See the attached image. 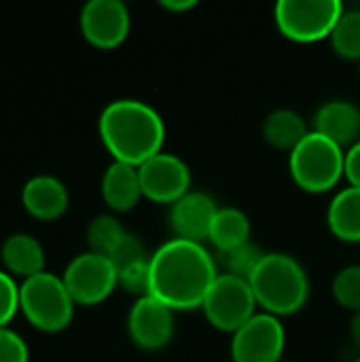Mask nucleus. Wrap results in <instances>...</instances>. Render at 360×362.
<instances>
[{
	"label": "nucleus",
	"instance_id": "f257e3e1",
	"mask_svg": "<svg viewBox=\"0 0 360 362\" xmlns=\"http://www.w3.org/2000/svg\"><path fill=\"white\" fill-rule=\"evenodd\" d=\"M216 276V263L204 244L172 238L151 255L149 295L172 312L197 310Z\"/></svg>",
	"mask_w": 360,
	"mask_h": 362
},
{
	"label": "nucleus",
	"instance_id": "f03ea898",
	"mask_svg": "<svg viewBox=\"0 0 360 362\" xmlns=\"http://www.w3.org/2000/svg\"><path fill=\"white\" fill-rule=\"evenodd\" d=\"M98 132L112 161L134 168L161 153L166 140L161 115L151 104L132 98L115 100L104 106L98 121Z\"/></svg>",
	"mask_w": 360,
	"mask_h": 362
},
{
	"label": "nucleus",
	"instance_id": "7ed1b4c3",
	"mask_svg": "<svg viewBox=\"0 0 360 362\" xmlns=\"http://www.w3.org/2000/svg\"><path fill=\"white\" fill-rule=\"evenodd\" d=\"M257 305L276 318L297 314L310 297L306 267L286 252H265L248 278Z\"/></svg>",
	"mask_w": 360,
	"mask_h": 362
},
{
	"label": "nucleus",
	"instance_id": "20e7f679",
	"mask_svg": "<svg viewBox=\"0 0 360 362\" xmlns=\"http://www.w3.org/2000/svg\"><path fill=\"white\" fill-rule=\"evenodd\" d=\"M289 172L301 191L327 193L346 174V151L312 129L289 153Z\"/></svg>",
	"mask_w": 360,
	"mask_h": 362
},
{
	"label": "nucleus",
	"instance_id": "39448f33",
	"mask_svg": "<svg viewBox=\"0 0 360 362\" xmlns=\"http://www.w3.org/2000/svg\"><path fill=\"white\" fill-rule=\"evenodd\" d=\"M74 305L64 280L51 272L28 278L19 286V312L42 333L64 331L72 322Z\"/></svg>",
	"mask_w": 360,
	"mask_h": 362
},
{
	"label": "nucleus",
	"instance_id": "423d86ee",
	"mask_svg": "<svg viewBox=\"0 0 360 362\" xmlns=\"http://www.w3.org/2000/svg\"><path fill=\"white\" fill-rule=\"evenodd\" d=\"M344 11L339 0H278L274 21L289 40L318 42L331 36Z\"/></svg>",
	"mask_w": 360,
	"mask_h": 362
},
{
	"label": "nucleus",
	"instance_id": "0eeeda50",
	"mask_svg": "<svg viewBox=\"0 0 360 362\" xmlns=\"http://www.w3.org/2000/svg\"><path fill=\"white\" fill-rule=\"evenodd\" d=\"M202 312L216 331L233 335L257 314V299L248 280L219 274L202 303Z\"/></svg>",
	"mask_w": 360,
	"mask_h": 362
},
{
	"label": "nucleus",
	"instance_id": "6e6552de",
	"mask_svg": "<svg viewBox=\"0 0 360 362\" xmlns=\"http://www.w3.org/2000/svg\"><path fill=\"white\" fill-rule=\"evenodd\" d=\"M62 280L76 305H100L119 286L117 269L108 257L98 252L76 255L64 269Z\"/></svg>",
	"mask_w": 360,
	"mask_h": 362
},
{
	"label": "nucleus",
	"instance_id": "1a4fd4ad",
	"mask_svg": "<svg viewBox=\"0 0 360 362\" xmlns=\"http://www.w3.org/2000/svg\"><path fill=\"white\" fill-rule=\"evenodd\" d=\"M286 346V331L280 318L257 312L231 335L233 362H280Z\"/></svg>",
	"mask_w": 360,
	"mask_h": 362
},
{
	"label": "nucleus",
	"instance_id": "9d476101",
	"mask_svg": "<svg viewBox=\"0 0 360 362\" xmlns=\"http://www.w3.org/2000/svg\"><path fill=\"white\" fill-rule=\"evenodd\" d=\"M142 197L155 204H176L191 191V170L174 153H157L138 165Z\"/></svg>",
	"mask_w": 360,
	"mask_h": 362
},
{
	"label": "nucleus",
	"instance_id": "9b49d317",
	"mask_svg": "<svg viewBox=\"0 0 360 362\" xmlns=\"http://www.w3.org/2000/svg\"><path fill=\"white\" fill-rule=\"evenodd\" d=\"M83 38L95 49L119 47L132 28L129 8L121 0H89L79 17Z\"/></svg>",
	"mask_w": 360,
	"mask_h": 362
},
{
	"label": "nucleus",
	"instance_id": "f8f14e48",
	"mask_svg": "<svg viewBox=\"0 0 360 362\" xmlns=\"http://www.w3.org/2000/svg\"><path fill=\"white\" fill-rule=\"evenodd\" d=\"M127 333L136 348L157 352L174 337V312L151 295L140 297L127 314Z\"/></svg>",
	"mask_w": 360,
	"mask_h": 362
},
{
	"label": "nucleus",
	"instance_id": "ddd939ff",
	"mask_svg": "<svg viewBox=\"0 0 360 362\" xmlns=\"http://www.w3.org/2000/svg\"><path fill=\"white\" fill-rule=\"evenodd\" d=\"M219 212L216 202L204 191H189L170 208V227L176 238L202 244Z\"/></svg>",
	"mask_w": 360,
	"mask_h": 362
},
{
	"label": "nucleus",
	"instance_id": "4468645a",
	"mask_svg": "<svg viewBox=\"0 0 360 362\" xmlns=\"http://www.w3.org/2000/svg\"><path fill=\"white\" fill-rule=\"evenodd\" d=\"M70 195L66 185L49 174L30 178L21 189V206L36 221H57L66 214Z\"/></svg>",
	"mask_w": 360,
	"mask_h": 362
},
{
	"label": "nucleus",
	"instance_id": "2eb2a0df",
	"mask_svg": "<svg viewBox=\"0 0 360 362\" xmlns=\"http://www.w3.org/2000/svg\"><path fill=\"white\" fill-rule=\"evenodd\" d=\"M314 132L350 148L360 140V108L350 100H329L314 115Z\"/></svg>",
	"mask_w": 360,
	"mask_h": 362
},
{
	"label": "nucleus",
	"instance_id": "dca6fc26",
	"mask_svg": "<svg viewBox=\"0 0 360 362\" xmlns=\"http://www.w3.org/2000/svg\"><path fill=\"white\" fill-rule=\"evenodd\" d=\"M102 199L112 212H129L142 199L138 168L112 161L102 176Z\"/></svg>",
	"mask_w": 360,
	"mask_h": 362
},
{
	"label": "nucleus",
	"instance_id": "f3484780",
	"mask_svg": "<svg viewBox=\"0 0 360 362\" xmlns=\"http://www.w3.org/2000/svg\"><path fill=\"white\" fill-rule=\"evenodd\" d=\"M4 272L23 280L45 272V248L30 233H13L0 248Z\"/></svg>",
	"mask_w": 360,
	"mask_h": 362
},
{
	"label": "nucleus",
	"instance_id": "a211bd4d",
	"mask_svg": "<svg viewBox=\"0 0 360 362\" xmlns=\"http://www.w3.org/2000/svg\"><path fill=\"white\" fill-rule=\"evenodd\" d=\"M327 225L329 231L350 244L360 242V189L346 187L342 189L327 208Z\"/></svg>",
	"mask_w": 360,
	"mask_h": 362
},
{
	"label": "nucleus",
	"instance_id": "6ab92c4d",
	"mask_svg": "<svg viewBox=\"0 0 360 362\" xmlns=\"http://www.w3.org/2000/svg\"><path fill=\"white\" fill-rule=\"evenodd\" d=\"M312 129H308V121L293 108H276L263 119V140L278 151H293Z\"/></svg>",
	"mask_w": 360,
	"mask_h": 362
},
{
	"label": "nucleus",
	"instance_id": "aec40b11",
	"mask_svg": "<svg viewBox=\"0 0 360 362\" xmlns=\"http://www.w3.org/2000/svg\"><path fill=\"white\" fill-rule=\"evenodd\" d=\"M208 242L221 255L250 242V221H248L246 212H242L240 208H233V206L219 208V212L210 225Z\"/></svg>",
	"mask_w": 360,
	"mask_h": 362
},
{
	"label": "nucleus",
	"instance_id": "412c9836",
	"mask_svg": "<svg viewBox=\"0 0 360 362\" xmlns=\"http://www.w3.org/2000/svg\"><path fill=\"white\" fill-rule=\"evenodd\" d=\"M329 42L339 57L360 62V8H346L342 13Z\"/></svg>",
	"mask_w": 360,
	"mask_h": 362
},
{
	"label": "nucleus",
	"instance_id": "4be33fe9",
	"mask_svg": "<svg viewBox=\"0 0 360 362\" xmlns=\"http://www.w3.org/2000/svg\"><path fill=\"white\" fill-rule=\"evenodd\" d=\"M127 231L119 223L117 216L112 214H100L87 225V244L91 252L108 257L110 250L117 246V242L125 235Z\"/></svg>",
	"mask_w": 360,
	"mask_h": 362
},
{
	"label": "nucleus",
	"instance_id": "5701e85b",
	"mask_svg": "<svg viewBox=\"0 0 360 362\" xmlns=\"http://www.w3.org/2000/svg\"><path fill=\"white\" fill-rule=\"evenodd\" d=\"M263 255L265 252L259 246H255L252 242H246V244H242V246H238V248H233L229 252H223L221 255V261H223V267H225L223 274L248 280L252 276V272L257 269V265L261 263Z\"/></svg>",
	"mask_w": 360,
	"mask_h": 362
},
{
	"label": "nucleus",
	"instance_id": "b1692460",
	"mask_svg": "<svg viewBox=\"0 0 360 362\" xmlns=\"http://www.w3.org/2000/svg\"><path fill=\"white\" fill-rule=\"evenodd\" d=\"M331 293L337 305L350 312H360V265H348L339 269L333 278Z\"/></svg>",
	"mask_w": 360,
	"mask_h": 362
},
{
	"label": "nucleus",
	"instance_id": "393cba45",
	"mask_svg": "<svg viewBox=\"0 0 360 362\" xmlns=\"http://www.w3.org/2000/svg\"><path fill=\"white\" fill-rule=\"evenodd\" d=\"M108 259H110V263L115 265V269H117V274H119V272H123V269H127V267H132V265H138V263L149 261L151 255L146 252V248H144V244H142V240H140L138 235L125 233V235L117 242V246L110 250Z\"/></svg>",
	"mask_w": 360,
	"mask_h": 362
},
{
	"label": "nucleus",
	"instance_id": "a878e982",
	"mask_svg": "<svg viewBox=\"0 0 360 362\" xmlns=\"http://www.w3.org/2000/svg\"><path fill=\"white\" fill-rule=\"evenodd\" d=\"M19 312V286L13 276L0 272V329L8 327V322Z\"/></svg>",
	"mask_w": 360,
	"mask_h": 362
},
{
	"label": "nucleus",
	"instance_id": "bb28decb",
	"mask_svg": "<svg viewBox=\"0 0 360 362\" xmlns=\"http://www.w3.org/2000/svg\"><path fill=\"white\" fill-rule=\"evenodd\" d=\"M30 350L23 337L8 327L0 329V362H28Z\"/></svg>",
	"mask_w": 360,
	"mask_h": 362
},
{
	"label": "nucleus",
	"instance_id": "cd10ccee",
	"mask_svg": "<svg viewBox=\"0 0 360 362\" xmlns=\"http://www.w3.org/2000/svg\"><path fill=\"white\" fill-rule=\"evenodd\" d=\"M350 187L360 189V140L346 151V174Z\"/></svg>",
	"mask_w": 360,
	"mask_h": 362
},
{
	"label": "nucleus",
	"instance_id": "c85d7f7f",
	"mask_svg": "<svg viewBox=\"0 0 360 362\" xmlns=\"http://www.w3.org/2000/svg\"><path fill=\"white\" fill-rule=\"evenodd\" d=\"M166 11H172V13H180V11H189L197 4V0H161L159 2Z\"/></svg>",
	"mask_w": 360,
	"mask_h": 362
},
{
	"label": "nucleus",
	"instance_id": "c756f323",
	"mask_svg": "<svg viewBox=\"0 0 360 362\" xmlns=\"http://www.w3.org/2000/svg\"><path fill=\"white\" fill-rule=\"evenodd\" d=\"M350 339L354 344V348L360 352V312H354L352 322H350Z\"/></svg>",
	"mask_w": 360,
	"mask_h": 362
},
{
	"label": "nucleus",
	"instance_id": "7c9ffc66",
	"mask_svg": "<svg viewBox=\"0 0 360 362\" xmlns=\"http://www.w3.org/2000/svg\"><path fill=\"white\" fill-rule=\"evenodd\" d=\"M354 362H360V356H359V358H356V361H354Z\"/></svg>",
	"mask_w": 360,
	"mask_h": 362
},
{
	"label": "nucleus",
	"instance_id": "2f4dec72",
	"mask_svg": "<svg viewBox=\"0 0 360 362\" xmlns=\"http://www.w3.org/2000/svg\"><path fill=\"white\" fill-rule=\"evenodd\" d=\"M359 76H360V68H359Z\"/></svg>",
	"mask_w": 360,
	"mask_h": 362
},
{
	"label": "nucleus",
	"instance_id": "473e14b6",
	"mask_svg": "<svg viewBox=\"0 0 360 362\" xmlns=\"http://www.w3.org/2000/svg\"><path fill=\"white\" fill-rule=\"evenodd\" d=\"M280 362H286V361H280Z\"/></svg>",
	"mask_w": 360,
	"mask_h": 362
}]
</instances>
